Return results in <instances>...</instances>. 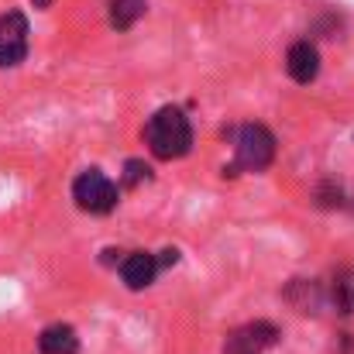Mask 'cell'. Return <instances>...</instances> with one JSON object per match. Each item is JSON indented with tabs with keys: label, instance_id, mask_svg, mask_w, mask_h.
Returning <instances> with one entry per match:
<instances>
[{
	"label": "cell",
	"instance_id": "1",
	"mask_svg": "<svg viewBox=\"0 0 354 354\" xmlns=\"http://www.w3.org/2000/svg\"><path fill=\"white\" fill-rule=\"evenodd\" d=\"M145 141H148L151 155L162 158V162L183 158V155L193 148L189 118H186L179 107H162V111H155V114L148 118V124H145Z\"/></svg>",
	"mask_w": 354,
	"mask_h": 354
},
{
	"label": "cell",
	"instance_id": "2",
	"mask_svg": "<svg viewBox=\"0 0 354 354\" xmlns=\"http://www.w3.org/2000/svg\"><path fill=\"white\" fill-rule=\"evenodd\" d=\"M234 151H237V169L248 172H265L275 158V138L265 124H241L234 134Z\"/></svg>",
	"mask_w": 354,
	"mask_h": 354
},
{
	"label": "cell",
	"instance_id": "3",
	"mask_svg": "<svg viewBox=\"0 0 354 354\" xmlns=\"http://www.w3.org/2000/svg\"><path fill=\"white\" fill-rule=\"evenodd\" d=\"M73 200L80 203V210L86 214H111L118 207V186L100 172V169H86L76 176L73 183Z\"/></svg>",
	"mask_w": 354,
	"mask_h": 354
},
{
	"label": "cell",
	"instance_id": "4",
	"mask_svg": "<svg viewBox=\"0 0 354 354\" xmlns=\"http://www.w3.org/2000/svg\"><path fill=\"white\" fill-rule=\"evenodd\" d=\"M275 341H279V327L268 320H254V324H244L227 334L224 354H265Z\"/></svg>",
	"mask_w": 354,
	"mask_h": 354
},
{
	"label": "cell",
	"instance_id": "5",
	"mask_svg": "<svg viewBox=\"0 0 354 354\" xmlns=\"http://www.w3.org/2000/svg\"><path fill=\"white\" fill-rule=\"evenodd\" d=\"M28 55V21L17 10L0 17V66H17Z\"/></svg>",
	"mask_w": 354,
	"mask_h": 354
},
{
	"label": "cell",
	"instance_id": "6",
	"mask_svg": "<svg viewBox=\"0 0 354 354\" xmlns=\"http://www.w3.org/2000/svg\"><path fill=\"white\" fill-rule=\"evenodd\" d=\"M158 258L155 254H148V251H134V254H127L124 261H120V279H124V286L127 289H148L151 282H155V275H158Z\"/></svg>",
	"mask_w": 354,
	"mask_h": 354
},
{
	"label": "cell",
	"instance_id": "7",
	"mask_svg": "<svg viewBox=\"0 0 354 354\" xmlns=\"http://www.w3.org/2000/svg\"><path fill=\"white\" fill-rule=\"evenodd\" d=\"M286 69H289V76L296 80V83H313L317 80V73H320V52H317V45H310V41H296L292 48H289V55H286Z\"/></svg>",
	"mask_w": 354,
	"mask_h": 354
},
{
	"label": "cell",
	"instance_id": "8",
	"mask_svg": "<svg viewBox=\"0 0 354 354\" xmlns=\"http://www.w3.org/2000/svg\"><path fill=\"white\" fill-rule=\"evenodd\" d=\"M38 351L41 354H76L80 351V337L69 324H52L41 330L38 337Z\"/></svg>",
	"mask_w": 354,
	"mask_h": 354
},
{
	"label": "cell",
	"instance_id": "9",
	"mask_svg": "<svg viewBox=\"0 0 354 354\" xmlns=\"http://www.w3.org/2000/svg\"><path fill=\"white\" fill-rule=\"evenodd\" d=\"M286 299H296L292 306H296L299 313H317V306L324 303L320 289H317L313 282H306V279H292V286L286 289Z\"/></svg>",
	"mask_w": 354,
	"mask_h": 354
},
{
	"label": "cell",
	"instance_id": "10",
	"mask_svg": "<svg viewBox=\"0 0 354 354\" xmlns=\"http://www.w3.org/2000/svg\"><path fill=\"white\" fill-rule=\"evenodd\" d=\"M145 14V0H111V28L127 31Z\"/></svg>",
	"mask_w": 354,
	"mask_h": 354
},
{
	"label": "cell",
	"instance_id": "11",
	"mask_svg": "<svg viewBox=\"0 0 354 354\" xmlns=\"http://www.w3.org/2000/svg\"><path fill=\"white\" fill-rule=\"evenodd\" d=\"M351 292H354V282L348 279V275H341V279L334 282V306H337L341 313H351V310H354Z\"/></svg>",
	"mask_w": 354,
	"mask_h": 354
},
{
	"label": "cell",
	"instance_id": "12",
	"mask_svg": "<svg viewBox=\"0 0 354 354\" xmlns=\"http://www.w3.org/2000/svg\"><path fill=\"white\" fill-rule=\"evenodd\" d=\"M148 179H151V169H148L145 162L131 158V162L124 165V186H138V183H148Z\"/></svg>",
	"mask_w": 354,
	"mask_h": 354
},
{
	"label": "cell",
	"instance_id": "13",
	"mask_svg": "<svg viewBox=\"0 0 354 354\" xmlns=\"http://www.w3.org/2000/svg\"><path fill=\"white\" fill-rule=\"evenodd\" d=\"M176 261H179V251L176 248H165L162 258H158V265H176Z\"/></svg>",
	"mask_w": 354,
	"mask_h": 354
},
{
	"label": "cell",
	"instance_id": "14",
	"mask_svg": "<svg viewBox=\"0 0 354 354\" xmlns=\"http://www.w3.org/2000/svg\"><path fill=\"white\" fill-rule=\"evenodd\" d=\"M31 3H35V7H38V10H45V7H48V3H52V0H31Z\"/></svg>",
	"mask_w": 354,
	"mask_h": 354
}]
</instances>
